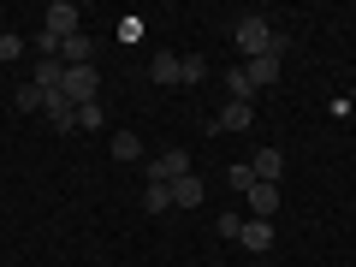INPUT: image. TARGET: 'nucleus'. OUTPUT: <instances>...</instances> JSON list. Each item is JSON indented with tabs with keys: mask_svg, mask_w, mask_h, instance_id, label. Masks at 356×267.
<instances>
[{
	"mask_svg": "<svg viewBox=\"0 0 356 267\" xmlns=\"http://www.w3.org/2000/svg\"><path fill=\"white\" fill-rule=\"evenodd\" d=\"M238 232H243V214H220V238L238 243Z\"/></svg>",
	"mask_w": 356,
	"mask_h": 267,
	"instance_id": "nucleus-22",
	"label": "nucleus"
},
{
	"mask_svg": "<svg viewBox=\"0 0 356 267\" xmlns=\"http://www.w3.org/2000/svg\"><path fill=\"white\" fill-rule=\"evenodd\" d=\"M77 125H83V131H102V102H89V107H77Z\"/></svg>",
	"mask_w": 356,
	"mask_h": 267,
	"instance_id": "nucleus-21",
	"label": "nucleus"
},
{
	"mask_svg": "<svg viewBox=\"0 0 356 267\" xmlns=\"http://www.w3.org/2000/svg\"><path fill=\"white\" fill-rule=\"evenodd\" d=\"M60 95H65L72 107L102 102V72H95V65H65V83H60Z\"/></svg>",
	"mask_w": 356,
	"mask_h": 267,
	"instance_id": "nucleus-2",
	"label": "nucleus"
},
{
	"mask_svg": "<svg viewBox=\"0 0 356 267\" xmlns=\"http://www.w3.org/2000/svg\"><path fill=\"white\" fill-rule=\"evenodd\" d=\"M226 95H232V102H250V95H255L250 77H243V65H226Z\"/></svg>",
	"mask_w": 356,
	"mask_h": 267,
	"instance_id": "nucleus-15",
	"label": "nucleus"
},
{
	"mask_svg": "<svg viewBox=\"0 0 356 267\" xmlns=\"http://www.w3.org/2000/svg\"><path fill=\"white\" fill-rule=\"evenodd\" d=\"M13 60H24V36L6 30V36H0V65H13Z\"/></svg>",
	"mask_w": 356,
	"mask_h": 267,
	"instance_id": "nucleus-18",
	"label": "nucleus"
},
{
	"mask_svg": "<svg viewBox=\"0 0 356 267\" xmlns=\"http://www.w3.org/2000/svg\"><path fill=\"white\" fill-rule=\"evenodd\" d=\"M13 102L24 107V113H42V89H36V83H24V89H18V95H13Z\"/></svg>",
	"mask_w": 356,
	"mask_h": 267,
	"instance_id": "nucleus-20",
	"label": "nucleus"
},
{
	"mask_svg": "<svg viewBox=\"0 0 356 267\" xmlns=\"http://www.w3.org/2000/svg\"><path fill=\"white\" fill-rule=\"evenodd\" d=\"M250 166H255V178H261V184H280L285 154H280V149H255V154H250Z\"/></svg>",
	"mask_w": 356,
	"mask_h": 267,
	"instance_id": "nucleus-10",
	"label": "nucleus"
},
{
	"mask_svg": "<svg viewBox=\"0 0 356 267\" xmlns=\"http://www.w3.org/2000/svg\"><path fill=\"white\" fill-rule=\"evenodd\" d=\"M243 196H250V220H273V208H280V184H261V178H255Z\"/></svg>",
	"mask_w": 356,
	"mask_h": 267,
	"instance_id": "nucleus-7",
	"label": "nucleus"
},
{
	"mask_svg": "<svg viewBox=\"0 0 356 267\" xmlns=\"http://www.w3.org/2000/svg\"><path fill=\"white\" fill-rule=\"evenodd\" d=\"M42 18H48V24H42V30H48V36H83V18H77V6H72V0H54V6H48V13H42Z\"/></svg>",
	"mask_w": 356,
	"mask_h": 267,
	"instance_id": "nucleus-3",
	"label": "nucleus"
},
{
	"mask_svg": "<svg viewBox=\"0 0 356 267\" xmlns=\"http://www.w3.org/2000/svg\"><path fill=\"white\" fill-rule=\"evenodd\" d=\"M184 172H191V154L184 149H166V154L149 161V184H172V178H184Z\"/></svg>",
	"mask_w": 356,
	"mask_h": 267,
	"instance_id": "nucleus-4",
	"label": "nucleus"
},
{
	"mask_svg": "<svg viewBox=\"0 0 356 267\" xmlns=\"http://www.w3.org/2000/svg\"><path fill=\"white\" fill-rule=\"evenodd\" d=\"M238 243H243V250H255V255H261V250H273V220H243Z\"/></svg>",
	"mask_w": 356,
	"mask_h": 267,
	"instance_id": "nucleus-9",
	"label": "nucleus"
},
{
	"mask_svg": "<svg viewBox=\"0 0 356 267\" xmlns=\"http://www.w3.org/2000/svg\"><path fill=\"white\" fill-rule=\"evenodd\" d=\"M238 48H243V60H261V54H280V36H273V24L261 13H243L238 18Z\"/></svg>",
	"mask_w": 356,
	"mask_h": 267,
	"instance_id": "nucleus-1",
	"label": "nucleus"
},
{
	"mask_svg": "<svg viewBox=\"0 0 356 267\" xmlns=\"http://www.w3.org/2000/svg\"><path fill=\"white\" fill-rule=\"evenodd\" d=\"M113 161H143V137L137 131H119L113 137Z\"/></svg>",
	"mask_w": 356,
	"mask_h": 267,
	"instance_id": "nucleus-13",
	"label": "nucleus"
},
{
	"mask_svg": "<svg viewBox=\"0 0 356 267\" xmlns=\"http://www.w3.org/2000/svg\"><path fill=\"white\" fill-rule=\"evenodd\" d=\"M202 196H208V184H202L196 172L172 178V208H202Z\"/></svg>",
	"mask_w": 356,
	"mask_h": 267,
	"instance_id": "nucleus-8",
	"label": "nucleus"
},
{
	"mask_svg": "<svg viewBox=\"0 0 356 267\" xmlns=\"http://www.w3.org/2000/svg\"><path fill=\"white\" fill-rule=\"evenodd\" d=\"M143 208H149V214H166V208H172V184H149V191H143Z\"/></svg>",
	"mask_w": 356,
	"mask_h": 267,
	"instance_id": "nucleus-16",
	"label": "nucleus"
},
{
	"mask_svg": "<svg viewBox=\"0 0 356 267\" xmlns=\"http://www.w3.org/2000/svg\"><path fill=\"white\" fill-rule=\"evenodd\" d=\"M89 60H95V42L89 36H65L60 42V65H89Z\"/></svg>",
	"mask_w": 356,
	"mask_h": 267,
	"instance_id": "nucleus-11",
	"label": "nucleus"
},
{
	"mask_svg": "<svg viewBox=\"0 0 356 267\" xmlns=\"http://www.w3.org/2000/svg\"><path fill=\"white\" fill-rule=\"evenodd\" d=\"M149 77H154V83H178V54H154Z\"/></svg>",
	"mask_w": 356,
	"mask_h": 267,
	"instance_id": "nucleus-17",
	"label": "nucleus"
},
{
	"mask_svg": "<svg viewBox=\"0 0 356 267\" xmlns=\"http://www.w3.org/2000/svg\"><path fill=\"white\" fill-rule=\"evenodd\" d=\"M243 77H250V89H273V83H280V54H261V60H243Z\"/></svg>",
	"mask_w": 356,
	"mask_h": 267,
	"instance_id": "nucleus-6",
	"label": "nucleus"
},
{
	"mask_svg": "<svg viewBox=\"0 0 356 267\" xmlns=\"http://www.w3.org/2000/svg\"><path fill=\"white\" fill-rule=\"evenodd\" d=\"M30 83H36L42 95H48V89H60V83H65V65H60V60H42V65H36V77H30Z\"/></svg>",
	"mask_w": 356,
	"mask_h": 267,
	"instance_id": "nucleus-12",
	"label": "nucleus"
},
{
	"mask_svg": "<svg viewBox=\"0 0 356 267\" xmlns=\"http://www.w3.org/2000/svg\"><path fill=\"white\" fill-rule=\"evenodd\" d=\"M0 72H6V65H0Z\"/></svg>",
	"mask_w": 356,
	"mask_h": 267,
	"instance_id": "nucleus-23",
	"label": "nucleus"
},
{
	"mask_svg": "<svg viewBox=\"0 0 356 267\" xmlns=\"http://www.w3.org/2000/svg\"><path fill=\"white\" fill-rule=\"evenodd\" d=\"M250 125H255V107L250 102H226L214 119H208V131H250Z\"/></svg>",
	"mask_w": 356,
	"mask_h": 267,
	"instance_id": "nucleus-5",
	"label": "nucleus"
},
{
	"mask_svg": "<svg viewBox=\"0 0 356 267\" xmlns=\"http://www.w3.org/2000/svg\"><path fill=\"white\" fill-rule=\"evenodd\" d=\"M208 77V60L202 54H184V60H178V83H202Z\"/></svg>",
	"mask_w": 356,
	"mask_h": 267,
	"instance_id": "nucleus-14",
	"label": "nucleus"
},
{
	"mask_svg": "<svg viewBox=\"0 0 356 267\" xmlns=\"http://www.w3.org/2000/svg\"><path fill=\"white\" fill-rule=\"evenodd\" d=\"M226 184H232V191H250V184H255V166H250V161L226 166Z\"/></svg>",
	"mask_w": 356,
	"mask_h": 267,
	"instance_id": "nucleus-19",
	"label": "nucleus"
}]
</instances>
